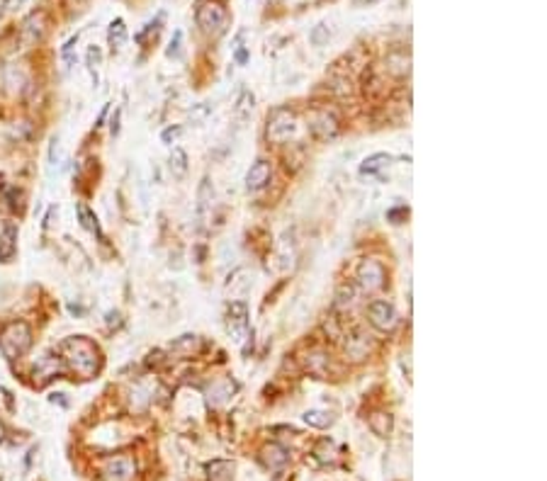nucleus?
I'll list each match as a JSON object with an SVG mask.
<instances>
[{
	"instance_id": "393cba45",
	"label": "nucleus",
	"mask_w": 547,
	"mask_h": 481,
	"mask_svg": "<svg viewBox=\"0 0 547 481\" xmlns=\"http://www.w3.org/2000/svg\"><path fill=\"white\" fill-rule=\"evenodd\" d=\"M180 44H183V32H175L173 39H171V47H168V59H180Z\"/></svg>"
},
{
	"instance_id": "2eb2a0df",
	"label": "nucleus",
	"mask_w": 547,
	"mask_h": 481,
	"mask_svg": "<svg viewBox=\"0 0 547 481\" xmlns=\"http://www.w3.org/2000/svg\"><path fill=\"white\" fill-rule=\"evenodd\" d=\"M392 163V156L390 153H375V156L365 158L363 163H360V173L363 175H375L380 173L382 168H387Z\"/></svg>"
},
{
	"instance_id": "c85d7f7f",
	"label": "nucleus",
	"mask_w": 547,
	"mask_h": 481,
	"mask_svg": "<svg viewBox=\"0 0 547 481\" xmlns=\"http://www.w3.org/2000/svg\"><path fill=\"white\" fill-rule=\"evenodd\" d=\"M88 61H90V66L100 61V51H97V49H90V51H88Z\"/></svg>"
},
{
	"instance_id": "4be33fe9",
	"label": "nucleus",
	"mask_w": 547,
	"mask_h": 481,
	"mask_svg": "<svg viewBox=\"0 0 547 481\" xmlns=\"http://www.w3.org/2000/svg\"><path fill=\"white\" fill-rule=\"evenodd\" d=\"M346 353H348V358H353V360H363L365 355H368V346H365L363 338L355 336V338H350V341H348Z\"/></svg>"
},
{
	"instance_id": "ddd939ff",
	"label": "nucleus",
	"mask_w": 547,
	"mask_h": 481,
	"mask_svg": "<svg viewBox=\"0 0 547 481\" xmlns=\"http://www.w3.org/2000/svg\"><path fill=\"white\" fill-rule=\"evenodd\" d=\"M18 253V226L5 224L0 231V262H10Z\"/></svg>"
},
{
	"instance_id": "aec40b11",
	"label": "nucleus",
	"mask_w": 547,
	"mask_h": 481,
	"mask_svg": "<svg viewBox=\"0 0 547 481\" xmlns=\"http://www.w3.org/2000/svg\"><path fill=\"white\" fill-rule=\"evenodd\" d=\"M304 423L311 425V428H319L324 430L328 425H333V415L328 411H319V408H311V411L304 413Z\"/></svg>"
},
{
	"instance_id": "cd10ccee",
	"label": "nucleus",
	"mask_w": 547,
	"mask_h": 481,
	"mask_svg": "<svg viewBox=\"0 0 547 481\" xmlns=\"http://www.w3.org/2000/svg\"><path fill=\"white\" fill-rule=\"evenodd\" d=\"M387 217H390L394 224H399V219H402V217H409V209H404V207H402V209H394V212H390V214H387Z\"/></svg>"
},
{
	"instance_id": "6e6552de",
	"label": "nucleus",
	"mask_w": 547,
	"mask_h": 481,
	"mask_svg": "<svg viewBox=\"0 0 547 481\" xmlns=\"http://www.w3.org/2000/svg\"><path fill=\"white\" fill-rule=\"evenodd\" d=\"M309 131L321 141L333 139V136L338 134V122H336L333 114L326 112V109H319V112L309 114Z\"/></svg>"
},
{
	"instance_id": "9b49d317",
	"label": "nucleus",
	"mask_w": 547,
	"mask_h": 481,
	"mask_svg": "<svg viewBox=\"0 0 547 481\" xmlns=\"http://www.w3.org/2000/svg\"><path fill=\"white\" fill-rule=\"evenodd\" d=\"M42 37H44V13H35L25 20V25H22L20 39L25 47H32V44H37Z\"/></svg>"
},
{
	"instance_id": "c756f323",
	"label": "nucleus",
	"mask_w": 547,
	"mask_h": 481,
	"mask_svg": "<svg viewBox=\"0 0 547 481\" xmlns=\"http://www.w3.org/2000/svg\"><path fill=\"white\" fill-rule=\"evenodd\" d=\"M109 131H112V136H117V134H119V112L112 117V127H109Z\"/></svg>"
},
{
	"instance_id": "f03ea898",
	"label": "nucleus",
	"mask_w": 547,
	"mask_h": 481,
	"mask_svg": "<svg viewBox=\"0 0 547 481\" xmlns=\"http://www.w3.org/2000/svg\"><path fill=\"white\" fill-rule=\"evenodd\" d=\"M32 348V331L25 321H13L0 331V353L8 360H20Z\"/></svg>"
},
{
	"instance_id": "bb28decb",
	"label": "nucleus",
	"mask_w": 547,
	"mask_h": 481,
	"mask_svg": "<svg viewBox=\"0 0 547 481\" xmlns=\"http://www.w3.org/2000/svg\"><path fill=\"white\" fill-rule=\"evenodd\" d=\"M25 3H27V0H5L3 8H5V13H15V10H20Z\"/></svg>"
},
{
	"instance_id": "9d476101",
	"label": "nucleus",
	"mask_w": 547,
	"mask_h": 481,
	"mask_svg": "<svg viewBox=\"0 0 547 481\" xmlns=\"http://www.w3.org/2000/svg\"><path fill=\"white\" fill-rule=\"evenodd\" d=\"M260 459H263V464H265V467L270 469V472H280V469L287 467L289 452L284 450V447L275 445V442H270V445H265V447L260 450Z\"/></svg>"
},
{
	"instance_id": "f3484780",
	"label": "nucleus",
	"mask_w": 547,
	"mask_h": 481,
	"mask_svg": "<svg viewBox=\"0 0 547 481\" xmlns=\"http://www.w3.org/2000/svg\"><path fill=\"white\" fill-rule=\"evenodd\" d=\"M212 200H215V188H212L210 178H205L200 190H197V212H200V217L207 214V209L212 207Z\"/></svg>"
},
{
	"instance_id": "1a4fd4ad",
	"label": "nucleus",
	"mask_w": 547,
	"mask_h": 481,
	"mask_svg": "<svg viewBox=\"0 0 547 481\" xmlns=\"http://www.w3.org/2000/svg\"><path fill=\"white\" fill-rule=\"evenodd\" d=\"M227 324H229V333H232L236 341L246 336L248 331V306L246 302H232L227 311Z\"/></svg>"
},
{
	"instance_id": "39448f33",
	"label": "nucleus",
	"mask_w": 547,
	"mask_h": 481,
	"mask_svg": "<svg viewBox=\"0 0 547 481\" xmlns=\"http://www.w3.org/2000/svg\"><path fill=\"white\" fill-rule=\"evenodd\" d=\"M358 284L365 292H377L385 287V267L377 260H363L358 267Z\"/></svg>"
},
{
	"instance_id": "dca6fc26",
	"label": "nucleus",
	"mask_w": 547,
	"mask_h": 481,
	"mask_svg": "<svg viewBox=\"0 0 547 481\" xmlns=\"http://www.w3.org/2000/svg\"><path fill=\"white\" fill-rule=\"evenodd\" d=\"M76 212H78V219H80V226L85 229V231H90V233H97L100 236V224H97V217H95V212L90 209L88 205H83V202H78L76 205Z\"/></svg>"
},
{
	"instance_id": "f257e3e1",
	"label": "nucleus",
	"mask_w": 547,
	"mask_h": 481,
	"mask_svg": "<svg viewBox=\"0 0 547 481\" xmlns=\"http://www.w3.org/2000/svg\"><path fill=\"white\" fill-rule=\"evenodd\" d=\"M61 355L68 367L80 377H95V372L100 370V353L85 336L66 338L61 343Z\"/></svg>"
},
{
	"instance_id": "7c9ffc66",
	"label": "nucleus",
	"mask_w": 547,
	"mask_h": 481,
	"mask_svg": "<svg viewBox=\"0 0 547 481\" xmlns=\"http://www.w3.org/2000/svg\"><path fill=\"white\" fill-rule=\"evenodd\" d=\"M246 59H248V54H246V49H241V51L236 54V61H239V63H246Z\"/></svg>"
},
{
	"instance_id": "7ed1b4c3",
	"label": "nucleus",
	"mask_w": 547,
	"mask_h": 481,
	"mask_svg": "<svg viewBox=\"0 0 547 481\" xmlns=\"http://www.w3.org/2000/svg\"><path fill=\"white\" fill-rule=\"evenodd\" d=\"M197 25L205 32H210V35L222 32L224 25H227V8H224L222 0H207V3H202L200 10H197Z\"/></svg>"
},
{
	"instance_id": "423d86ee",
	"label": "nucleus",
	"mask_w": 547,
	"mask_h": 481,
	"mask_svg": "<svg viewBox=\"0 0 547 481\" xmlns=\"http://www.w3.org/2000/svg\"><path fill=\"white\" fill-rule=\"evenodd\" d=\"M368 316H370V324L377 328V331H394V326H397V311H394V306L390 302H382V299H377V302H372L368 306Z\"/></svg>"
},
{
	"instance_id": "6ab92c4d",
	"label": "nucleus",
	"mask_w": 547,
	"mask_h": 481,
	"mask_svg": "<svg viewBox=\"0 0 547 481\" xmlns=\"http://www.w3.org/2000/svg\"><path fill=\"white\" fill-rule=\"evenodd\" d=\"M107 42H109V47H112V51H117V49L124 47V42H127V27H124V20H114L112 25H109Z\"/></svg>"
},
{
	"instance_id": "f8f14e48",
	"label": "nucleus",
	"mask_w": 547,
	"mask_h": 481,
	"mask_svg": "<svg viewBox=\"0 0 547 481\" xmlns=\"http://www.w3.org/2000/svg\"><path fill=\"white\" fill-rule=\"evenodd\" d=\"M270 175H272V166L268 161H256L253 166L248 168L246 173V188L248 190H260L270 183Z\"/></svg>"
},
{
	"instance_id": "a211bd4d",
	"label": "nucleus",
	"mask_w": 547,
	"mask_h": 481,
	"mask_svg": "<svg viewBox=\"0 0 547 481\" xmlns=\"http://www.w3.org/2000/svg\"><path fill=\"white\" fill-rule=\"evenodd\" d=\"M168 166H171L173 178H185L188 175V153L180 149V146H175L171 158H168Z\"/></svg>"
},
{
	"instance_id": "4468645a",
	"label": "nucleus",
	"mask_w": 547,
	"mask_h": 481,
	"mask_svg": "<svg viewBox=\"0 0 547 481\" xmlns=\"http://www.w3.org/2000/svg\"><path fill=\"white\" fill-rule=\"evenodd\" d=\"M207 479L210 481H234V464L227 459H215L207 464Z\"/></svg>"
},
{
	"instance_id": "412c9836",
	"label": "nucleus",
	"mask_w": 547,
	"mask_h": 481,
	"mask_svg": "<svg viewBox=\"0 0 547 481\" xmlns=\"http://www.w3.org/2000/svg\"><path fill=\"white\" fill-rule=\"evenodd\" d=\"M370 428L380 437H387L392 433V415L390 413H375L370 418Z\"/></svg>"
},
{
	"instance_id": "a878e982",
	"label": "nucleus",
	"mask_w": 547,
	"mask_h": 481,
	"mask_svg": "<svg viewBox=\"0 0 547 481\" xmlns=\"http://www.w3.org/2000/svg\"><path fill=\"white\" fill-rule=\"evenodd\" d=\"M180 131H183V129H180L178 124H175V127H168V129H163V134H161V141H163V144H168V146H173L175 141H178Z\"/></svg>"
},
{
	"instance_id": "20e7f679",
	"label": "nucleus",
	"mask_w": 547,
	"mask_h": 481,
	"mask_svg": "<svg viewBox=\"0 0 547 481\" xmlns=\"http://www.w3.org/2000/svg\"><path fill=\"white\" fill-rule=\"evenodd\" d=\"M294 131H297V119H294V114L284 107L272 109V114L268 117V139L280 144V141H287Z\"/></svg>"
},
{
	"instance_id": "5701e85b",
	"label": "nucleus",
	"mask_w": 547,
	"mask_h": 481,
	"mask_svg": "<svg viewBox=\"0 0 547 481\" xmlns=\"http://www.w3.org/2000/svg\"><path fill=\"white\" fill-rule=\"evenodd\" d=\"M253 102H256L253 92L244 90V95H241V100H239V105H236V117H239V119H246V117H248L251 109H253Z\"/></svg>"
},
{
	"instance_id": "0eeeda50",
	"label": "nucleus",
	"mask_w": 547,
	"mask_h": 481,
	"mask_svg": "<svg viewBox=\"0 0 547 481\" xmlns=\"http://www.w3.org/2000/svg\"><path fill=\"white\" fill-rule=\"evenodd\" d=\"M136 464L129 457H112L102 467V481H134Z\"/></svg>"
},
{
	"instance_id": "b1692460",
	"label": "nucleus",
	"mask_w": 547,
	"mask_h": 481,
	"mask_svg": "<svg viewBox=\"0 0 547 481\" xmlns=\"http://www.w3.org/2000/svg\"><path fill=\"white\" fill-rule=\"evenodd\" d=\"M328 37H331L328 27H326V25H316L314 30H311L309 39H311V44H314V47H324V44L328 42Z\"/></svg>"
}]
</instances>
